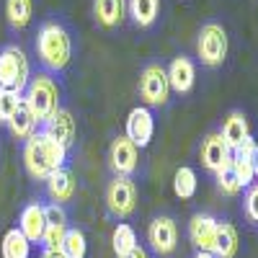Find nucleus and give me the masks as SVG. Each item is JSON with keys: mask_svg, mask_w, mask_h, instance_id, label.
<instances>
[{"mask_svg": "<svg viewBox=\"0 0 258 258\" xmlns=\"http://www.w3.org/2000/svg\"><path fill=\"white\" fill-rule=\"evenodd\" d=\"M44 220H47V225H68V214H64L62 204L52 202L44 207Z\"/></svg>", "mask_w": 258, "mask_h": 258, "instance_id": "obj_31", "label": "nucleus"}, {"mask_svg": "<svg viewBox=\"0 0 258 258\" xmlns=\"http://www.w3.org/2000/svg\"><path fill=\"white\" fill-rule=\"evenodd\" d=\"M24 101V93H16V91H6L0 88V124H8L11 116L16 114V109Z\"/></svg>", "mask_w": 258, "mask_h": 258, "instance_id": "obj_27", "label": "nucleus"}, {"mask_svg": "<svg viewBox=\"0 0 258 258\" xmlns=\"http://www.w3.org/2000/svg\"><path fill=\"white\" fill-rule=\"evenodd\" d=\"M106 207L109 214L116 220H126L129 214H135L137 209V186L132 178L116 176L109 186H106Z\"/></svg>", "mask_w": 258, "mask_h": 258, "instance_id": "obj_6", "label": "nucleus"}, {"mask_svg": "<svg viewBox=\"0 0 258 258\" xmlns=\"http://www.w3.org/2000/svg\"><path fill=\"white\" fill-rule=\"evenodd\" d=\"M68 150L44 132H36L24 142V168L34 181H47L54 170L64 168Z\"/></svg>", "mask_w": 258, "mask_h": 258, "instance_id": "obj_1", "label": "nucleus"}, {"mask_svg": "<svg viewBox=\"0 0 258 258\" xmlns=\"http://www.w3.org/2000/svg\"><path fill=\"white\" fill-rule=\"evenodd\" d=\"M147 243L158 255H170L178 248V225L173 217L160 214L147 227Z\"/></svg>", "mask_w": 258, "mask_h": 258, "instance_id": "obj_8", "label": "nucleus"}, {"mask_svg": "<svg viewBox=\"0 0 258 258\" xmlns=\"http://www.w3.org/2000/svg\"><path fill=\"white\" fill-rule=\"evenodd\" d=\"M64 232H68V225H47L44 235H41V245H44V250H59L62 240H64Z\"/></svg>", "mask_w": 258, "mask_h": 258, "instance_id": "obj_30", "label": "nucleus"}, {"mask_svg": "<svg viewBox=\"0 0 258 258\" xmlns=\"http://www.w3.org/2000/svg\"><path fill=\"white\" fill-rule=\"evenodd\" d=\"M238 245H240V240H238V230H235V225L220 222L212 255L214 258H235V255H238Z\"/></svg>", "mask_w": 258, "mask_h": 258, "instance_id": "obj_19", "label": "nucleus"}, {"mask_svg": "<svg viewBox=\"0 0 258 258\" xmlns=\"http://www.w3.org/2000/svg\"><path fill=\"white\" fill-rule=\"evenodd\" d=\"M197 188H199L197 170L188 168V165H181V168L176 170V176H173V191H176V197L191 199L194 194H197Z\"/></svg>", "mask_w": 258, "mask_h": 258, "instance_id": "obj_25", "label": "nucleus"}, {"mask_svg": "<svg viewBox=\"0 0 258 258\" xmlns=\"http://www.w3.org/2000/svg\"><path fill=\"white\" fill-rule=\"evenodd\" d=\"M41 258H64L59 250H44V253H41Z\"/></svg>", "mask_w": 258, "mask_h": 258, "instance_id": "obj_35", "label": "nucleus"}, {"mask_svg": "<svg viewBox=\"0 0 258 258\" xmlns=\"http://www.w3.org/2000/svg\"><path fill=\"white\" fill-rule=\"evenodd\" d=\"M160 11V0H126V13L137 26H153Z\"/></svg>", "mask_w": 258, "mask_h": 258, "instance_id": "obj_21", "label": "nucleus"}, {"mask_svg": "<svg viewBox=\"0 0 258 258\" xmlns=\"http://www.w3.org/2000/svg\"><path fill=\"white\" fill-rule=\"evenodd\" d=\"M222 140H225V145L230 147V150H235L245 137H250V126H248V119H245V114L243 111H232V114H227V119H225V124H222Z\"/></svg>", "mask_w": 258, "mask_h": 258, "instance_id": "obj_18", "label": "nucleus"}, {"mask_svg": "<svg viewBox=\"0 0 258 258\" xmlns=\"http://www.w3.org/2000/svg\"><path fill=\"white\" fill-rule=\"evenodd\" d=\"M18 230L26 235L29 243H41V235L47 230V220H44V207L31 202L24 207L21 212V220H18Z\"/></svg>", "mask_w": 258, "mask_h": 258, "instance_id": "obj_15", "label": "nucleus"}, {"mask_svg": "<svg viewBox=\"0 0 258 258\" xmlns=\"http://www.w3.org/2000/svg\"><path fill=\"white\" fill-rule=\"evenodd\" d=\"M253 170H255V178H258V142H255V153H253Z\"/></svg>", "mask_w": 258, "mask_h": 258, "instance_id": "obj_36", "label": "nucleus"}, {"mask_svg": "<svg viewBox=\"0 0 258 258\" xmlns=\"http://www.w3.org/2000/svg\"><path fill=\"white\" fill-rule=\"evenodd\" d=\"M36 54L39 62L44 64L47 70L59 73L70 64L73 59V36L57 21H47L41 24L39 34H36Z\"/></svg>", "mask_w": 258, "mask_h": 258, "instance_id": "obj_2", "label": "nucleus"}, {"mask_svg": "<svg viewBox=\"0 0 258 258\" xmlns=\"http://www.w3.org/2000/svg\"><path fill=\"white\" fill-rule=\"evenodd\" d=\"M34 16V0H6V18L11 29H26Z\"/></svg>", "mask_w": 258, "mask_h": 258, "instance_id": "obj_23", "label": "nucleus"}, {"mask_svg": "<svg viewBox=\"0 0 258 258\" xmlns=\"http://www.w3.org/2000/svg\"><path fill=\"white\" fill-rule=\"evenodd\" d=\"M217 225L220 220L212 214H194L188 222V240L191 245L202 250V253H212L214 250V238H217Z\"/></svg>", "mask_w": 258, "mask_h": 258, "instance_id": "obj_12", "label": "nucleus"}, {"mask_svg": "<svg viewBox=\"0 0 258 258\" xmlns=\"http://www.w3.org/2000/svg\"><path fill=\"white\" fill-rule=\"evenodd\" d=\"M44 183H47L49 199H52L54 204L70 202V199L75 197V186H78V181H75V173H73L70 168H59V170H54V173H52Z\"/></svg>", "mask_w": 258, "mask_h": 258, "instance_id": "obj_16", "label": "nucleus"}, {"mask_svg": "<svg viewBox=\"0 0 258 258\" xmlns=\"http://www.w3.org/2000/svg\"><path fill=\"white\" fill-rule=\"evenodd\" d=\"M24 103L31 109L36 121L44 124L59 109V88H57L54 78L47 73H36L24 91Z\"/></svg>", "mask_w": 258, "mask_h": 258, "instance_id": "obj_3", "label": "nucleus"}, {"mask_svg": "<svg viewBox=\"0 0 258 258\" xmlns=\"http://www.w3.org/2000/svg\"><path fill=\"white\" fill-rule=\"evenodd\" d=\"M111 245H114V253L116 258L119 255H126L129 250H135L140 243H137V232L132 225H126V222H119L114 227V235H111Z\"/></svg>", "mask_w": 258, "mask_h": 258, "instance_id": "obj_24", "label": "nucleus"}, {"mask_svg": "<svg viewBox=\"0 0 258 258\" xmlns=\"http://www.w3.org/2000/svg\"><path fill=\"white\" fill-rule=\"evenodd\" d=\"M59 253H62L64 258H85V253H88V240H85L83 230H78V227H68Z\"/></svg>", "mask_w": 258, "mask_h": 258, "instance_id": "obj_26", "label": "nucleus"}, {"mask_svg": "<svg viewBox=\"0 0 258 258\" xmlns=\"http://www.w3.org/2000/svg\"><path fill=\"white\" fill-rule=\"evenodd\" d=\"M36 126H39V121H36V116L31 114V109L21 101V106L16 109V114L11 116V121H8V129H11V135L16 137V140H29L31 135H36Z\"/></svg>", "mask_w": 258, "mask_h": 258, "instance_id": "obj_20", "label": "nucleus"}, {"mask_svg": "<svg viewBox=\"0 0 258 258\" xmlns=\"http://www.w3.org/2000/svg\"><path fill=\"white\" fill-rule=\"evenodd\" d=\"M109 165L116 176H132L140 165V147L129 140L126 135L116 137L109 147Z\"/></svg>", "mask_w": 258, "mask_h": 258, "instance_id": "obj_9", "label": "nucleus"}, {"mask_svg": "<svg viewBox=\"0 0 258 258\" xmlns=\"http://www.w3.org/2000/svg\"><path fill=\"white\" fill-rule=\"evenodd\" d=\"M165 73H168L170 91H176V93H188L194 88V83H197V68H194V62L183 54L170 62V68Z\"/></svg>", "mask_w": 258, "mask_h": 258, "instance_id": "obj_14", "label": "nucleus"}, {"mask_svg": "<svg viewBox=\"0 0 258 258\" xmlns=\"http://www.w3.org/2000/svg\"><path fill=\"white\" fill-rule=\"evenodd\" d=\"M245 214L250 222H258V183H253L245 194Z\"/></svg>", "mask_w": 258, "mask_h": 258, "instance_id": "obj_32", "label": "nucleus"}, {"mask_svg": "<svg viewBox=\"0 0 258 258\" xmlns=\"http://www.w3.org/2000/svg\"><path fill=\"white\" fill-rule=\"evenodd\" d=\"M199 155H202V165H204L207 170H212V173H217L220 168H225V165L232 163V150L225 145V140H222L220 132L204 137Z\"/></svg>", "mask_w": 258, "mask_h": 258, "instance_id": "obj_13", "label": "nucleus"}, {"mask_svg": "<svg viewBox=\"0 0 258 258\" xmlns=\"http://www.w3.org/2000/svg\"><path fill=\"white\" fill-rule=\"evenodd\" d=\"M214 181H217V188H220L222 194H227V197H235V194L240 191L238 178H235V173H232V163L225 165V168H220L217 173H214Z\"/></svg>", "mask_w": 258, "mask_h": 258, "instance_id": "obj_29", "label": "nucleus"}, {"mask_svg": "<svg viewBox=\"0 0 258 258\" xmlns=\"http://www.w3.org/2000/svg\"><path fill=\"white\" fill-rule=\"evenodd\" d=\"M194 258H214L212 253H202V250H197V255H194Z\"/></svg>", "mask_w": 258, "mask_h": 258, "instance_id": "obj_37", "label": "nucleus"}, {"mask_svg": "<svg viewBox=\"0 0 258 258\" xmlns=\"http://www.w3.org/2000/svg\"><path fill=\"white\" fill-rule=\"evenodd\" d=\"M93 16L103 29H114L126 18V0H93Z\"/></svg>", "mask_w": 258, "mask_h": 258, "instance_id": "obj_17", "label": "nucleus"}, {"mask_svg": "<svg viewBox=\"0 0 258 258\" xmlns=\"http://www.w3.org/2000/svg\"><path fill=\"white\" fill-rule=\"evenodd\" d=\"M253 153H255V140H253V137H245L238 147L232 150V158H245V160H253Z\"/></svg>", "mask_w": 258, "mask_h": 258, "instance_id": "obj_33", "label": "nucleus"}, {"mask_svg": "<svg viewBox=\"0 0 258 258\" xmlns=\"http://www.w3.org/2000/svg\"><path fill=\"white\" fill-rule=\"evenodd\" d=\"M170 96V83L163 64H147L140 75V98L147 106H165Z\"/></svg>", "mask_w": 258, "mask_h": 258, "instance_id": "obj_7", "label": "nucleus"}, {"mask_svg": "<svg viewBox=\"0 0 258 258\" xmlns=\"http://www.w3.org/2000/svg\"><path fill=\"white\" fill-rule=\"evenodd\" d=\"M119 258H150V255H147V250H145L142 245H137L135 250H129L126 255H119Z\"/></svg>", "mask_w": 258, "mask_h": 258, "instance_id": "obj_34", "label": "nucleus"}, {"mask_svg": "<svg viewBox=\"0 0 258 258\" xmlns=\"http://www.w3.org/2000/svg\"><path fill=\"white\" fill-rule=\"evenodd\" d=\"M232 173L238 178V186L240 188H250L253 181H255V170H253V160H245V158H232Z\"/></svg>", "mask_w": 258, "mask_h": 258, "instance_id": "obj_28", "label": "nucleus"}, {"mask_svg": "<svg viewBox=\"0 0 258 258\" xmlns=\"http://www.w3.org/2000/svg\"><path fill=\"white\" fill-rule=\"evenodd\" d=\"M41 132H44L47 137H52L54 142H59L64 150H70L75 145V137H78L75 116L68 109H57L44 124H41Z\"/></svg>", "mask_w": 258, "mask_h": 258, "instance_id": "obj_10", "label": "nucleus"}, {"mask_svg": "<svg viewBox=\"0 0 258 258\" xmlns=\"http://www.w3.org/2000/svg\"><path fill=\"white\" fill-rule=\"evenodd\" d=\"M129 140H132L140 150L147 147L153 142V135H155V119H153V111L147 106H135L126 116V132H124Z\"/></svg>", "mask_w": 258, "mask_h": 258, "instance_id": "obj_11", "label": "nucleus"}, {"mask_svg": "<svg viewBox=\"0 0 258 258\" xmlns=\"http://www.w3.org/2000/svg\"><path fill=\"white\" fill-rule=\"evenodd\" d=\"M227 31L220 24H204L197 39V54L202 59V64L207 68H217L227 57Z\"/></svg>", "mask_w": 258, "mask_h": 258, "instance_id": "obj_5", "label": "nucleus"}, {"mask_svg": "<svg viewBox=\"0 0 258 258\" xmlns=\"http://www.w3.org/2000/svg\"><path fill=\"white\" fill-rule=\"evenodd\" d=\"M3 258H29L31 255V243L26 240V235L21 232L18 227H11L6 235H3Z\"/></svg>", "mask_w": 258, "mask_h": 258, "instance_id": "obj_22", "label": "nucleus"}, {"mask_svg": "<svg viewBox=\"0 0 258 258\" xmlns=\"http://www.w3.org/2000/svg\"><path fill=\"white\" fill-rule=\"evenodd\" d=\"M29 80H31V64L26 52L16 44L0 49V88L24 93Z\"/></svg>", "mask_w": 258, "mask_h": 258, "instance_id": "obj_4", "label": "nucleus"}]
</instances>
